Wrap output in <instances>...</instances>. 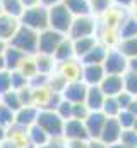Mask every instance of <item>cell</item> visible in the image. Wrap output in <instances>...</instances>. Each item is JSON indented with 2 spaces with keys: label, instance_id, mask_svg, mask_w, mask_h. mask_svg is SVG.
Masks as SVG:
<instances>
[{
  "label": "cell",
  "instance_id": "obj_1",
  "mask_svg": "<svg viewBox=\"0 0 137 148\" xmlns=\"http://www.w3.org/2000/svg\"><path fill=\"white\" fill-rule=\"evenodd\" d=\"M46 7H48V28H52V29L67 36L68 28L72 24V19H74L70 10L62 2L53 3V5H46Z\"/></svg>",
  "mask_w": 137,
  "mask_h": 148
},
{
  "label": "cell",
  "instance_id": "obj_2",
  "mask_svg": "<svg viewBox=\"0 0 137 148\" xmlns=\"http://www.w3.org/2000/svg\"><path fill=\"white\" fill-rule=\"evenodd\" d=\"M19 23L29 29L34 31H43L48 28V7L45 3H39L36 7H29L24 9V12L19 17Z\"/></svg>",
  "mask_w": 137,
  "mask_h": 148
},
{
  "label": "cell",
  "instance_id": "obj_3",
  "mask_svg": "<svg viewBox=\"0 0 137 148\" xmlns=\"http://www.w3.org/2000/svg\"><path fill=\"white\" fill-rule=\"evenodd\" d=\"M98 17H94L93 14H86V16H75L72 19V24L68 28L67 36L70 40L75 38H84V36H96L98 31Z\"/></svg>",
  "mask_w": 137,
  "mask_h": 148
},
{
  "label": "cell",
  "instance_id": "obj_4",
  "mask_svg": "<svg viewBox=\"0 0 137 148\" xmlns=\"http://www.w3.org/2000/svg\"><path fill=\"white\" fill-rule=\"evenodd\" d=\"M9 45L19 48L26 55H34V53H38V31L29 29L21 24L17 28V31L14 33V36L10 38Z\"/></svg>",
  "mask_w": 137,
  "mask_h": 148
},
{
  "label": "cell",
  "instance_id": "obj_5",
  "mask_svg": "<svg viewBox=\"0 0 137 148\" xmlns=\"http://www.w3.org/2000/svg\"><path fill=\"white\" fill-rule=\"evenodd\" d=\"M64 119H60V115L55 110H46L41 109L38 112V119L36 124L50 136V138H60L64 133Z\"/></svg>",
  "mask_w": 137,
  "mask_h": 148
},
{
  "label": "cell",
  "instance_id": "obj_6",
  "mask_svg": "<svg viewBox=\"0 0 137 148\" xmlns=\"http://www.w3.org/2000/svg\"><path fill=\"white\" fill-rule=\"evenodd\" d=\"M103 69L106 74H115V76H123V74L129 71V59L117 48V47H111L108 48V53H106V59L101 64Z\"/></svg>",
  "mask_w": 137,
  "mask_h": 148
},
{
  "label": "cell",
  "instance_id": "obj_7",
  "mask_svg": "<svg viewBox=\"0 0 137 148\" xmlns=\"http://www.w3.org/2000/svg\"><path fill=\"white\" fill-rule=\"evenodd\" d=\"M65 38V35L52 29V28H46L43 31L38 33V52L39 53H50L53 55V52L57 50V47L60 45V41Z\"/></svg>",
  "mask_w": 137,
  "mask_h": 148
},
{
  "label": "cell",
  "instance_id": "obj_8",
  "mask_svg": "<svg viewBox=\"0 0 137 148\" xmlns=\"http://www.w3.org/2000/svg\"><path fill=\"white\" fill-rule=\"evenodd\" d=\"M129 12H130L129 9H123V7L113 5L111 9H108L101 17L98 19V21H100V26L108 28V29H115V31H118V28H120L122 21L129 16Z\"/></svg>",
  "mask_w": 137,
  "mask_h": 148
},
{
  "label": "cell",
  "instance_id": "obj_9",
  "mask_svg": "<svg viewBox=\"0 0 137 148\" xmlns=\"http://www.w3.org/2000/svg\"><path fill=\"white\" fill-rule=\"evenodd\" d=\"M122 131H123V129H122L120 122L117 121V117H106V122H104V126H103L101 134H100L98 140H101L106 147H111V145H115V143L120 141Z\"/></svg>",
  "mask_w": 137,
  "mask_h": 148
},
{
  "label": "cell",
  "instance_id": "obj_10",
  "mask_svg": "<svg viewBox=\"0 0 137 148\" xmlns=\"http://www.w3.org/2000/svg\"><path fill=\"white\" fill-rule=\"evenodd\" d=\"M62 136L67 141H75V140L87 141L89 140V134L86 131L84 121H79V119H68V121L64 122V133H62Z\"/></svg>",
  "mask_w": 137,
  "mask_h": 148
},
{
  "label": "cell",
  "instance_id": "obj_11",
  "mask_svg": "<svg viewBox=\"0 0 137 148\" xmlns=\"http://www.w3.org/2000/svg\"><path fill=\"white\" fill-rule=\"evenodd\" d=\"M104 122H106V115L101 110H94L87 114V117L84 119V126H86V131L89 134V140H98L100 138Z\"/></svg>",
  "mask_w": 137,
  "mask_h": 148
},
{
  "label": "cell",
  "instance_id": "obj_12",
  "mask_svg": "<svg viewBox=\"0 0 137 148\" xmlns=\"http://www.w3.org/2000/svg\"><path fill=\"white\" fill-rule=\"evenodd\" d=\"M86 91H87V84L82 83L81 79H77V81H68L67 86H65L64 91H62V98L68 100L70 103H81V102H84V98H86Z\"/></svg>",
  "mask_w": 137,
  "mask_h": 148
},
{
  "label": "cell",
  "instance_id": "obj_13",
  "mask_svg": "<svg viewBox=\"0 0 137 148\" xmlns=\"http://www.w3.org/2000/svg\"><path fill=\"white\" fill-rule=\"evenodd\" d=\"M106 76L101 64H82L81 71V81L86 83L87 86H98Z\"/></svg>",
  "mask_w": 137,
  "mask_h": 148
},
{
  "label": "cell",
  "instance_id": "obj_14",
  "mask_svg": "<svg viewBox=\"0 0 137 148\" xmlns=\"http://www.w3.org/2000/svg\"><path fill=\"white\" fill-rule=\"evenodd\" d=\"M81 71H82V62L79 59H70V60L57 64V73H60L67 81L81 79Z\"/></svg>",
  "mask_w": 137,
  "mask_h": 148
},
{
  "label": "cell",
  "instance_id": "obj_15",
  "mask_svg": "<svg viewBox=\"0 0 137 148\" xmlns=\"http://www.w3.org/2000/svg\"><path fill=\"white\" fill-rule=\"evenodd\" d=\"M98 86L101 88L104 97H117L118 93L123 91V77L115 74H106Z\"/></svg>",
  "mask_w": 137,
  "mask_h": 148
},
{
  "label": "cell",
  "instance_id": "obj_16",
  "mask_svg": "<svg viewBox=\"0 0 137 148\" xmlns=\"http://www.w3.org/2000/svg\"><path fill=\"white\" fill-rule=\"evenodd\" d=\"M38 112H39V109L34 107V105H22L19 110L16 112V121H14V124H17V126H21V127H26V129H28L29 126L36 124Z\"/></svg>",
  "mask_w": 137,
  "mask_h": 148
},
{
  "label": "cell",
  "instance_id": "obj_17",
  "mask_svg": "<svg viewBox=\"0 0 137 148\" xmlns=\"http://www.w3.org/2000/svg\"><path fill=\"white\" fill-rule=\"evenodd\" d=\"M26 59V53L21 52L19 48L7 45V48L3 50V60H5V71H16L19 69V66L22 64V60Z\"/></svg>",
  "mask_w": 137,
  "mask_h": 148
},
{
  "label": "cell",
  "instance_id": "obj_18",
  "mask_svg": "<svg viewBox=\"0 0 137 148\" xmlns=\"http://www.w3.org/2000/svg\"><path fill=\"white\" fill-rule=\"evenodd\" d=\"M19 26H21V23H19L17 17L7 16V14H0V40L9 43Z\"/></svg>",
  "mask_w": 137,
  "mask_h": 148
},
{
  "label": "cell",
  "instance_id": "obj_19",
  "mask_svg": "<svg viewBox=\"0 0 137 148\" xmlns=\"http://www.w3.org/2000/svg\"><path fill=\"white\" fill-rule=\"evenodd\" d=\"M34 64H36V71L45 76H50L57 71V60L50 53H39V52L34 53Z\"/></svg>",
  "mask_w": 137,
  "mask_h": 148
},
{
  "label": "cell",
  "instance_id": "obj_20",
  "mask_svg": "<svg viewBox=\"0 0 137 148\" xmlns=\"http://www.w3.org/2000/svg\"><path fill=\"white\" fill-rule=\"evenodd\" d=\"M104 98H106V97H104V93L101 91V88H100V86H87L84 103H86V107H87L91 112L101 110Z\"/></svg>",
  "mask_w": 137,
  "mask_h": 148
},
{
  "label": "cell",
  "instance_id": "obj_21",
  "mask_svg": "<svg viewBox=\"0 0 137 148\" xmlns=\"http://www.w3.org/2000/svg\"><path fill=\"white\" fill-rule=\"evenodd\" d=\"M108 48H110V47H106L104 43H101V41L98 40V43L81 59V62H82V64H103L104 59H106Z\"/></svg>",
  "mask_w": 137,
  "mask_h": 148
},
{
  "label": "cell",
  "instance_id": "obj_22",
  "mask_svg": "<svg viewBox=\"0 0 137 148\" xmlns=\"http://www.w3.org/2000/svg\"><path fill=\"white\" fill-rule=\"evenodd\" d=\"M96 43H98V36H84V38H75V40H72V47H74L75 59L81 60Z\"/></svg>",
  "mask_w": 137,
  "mask_h": 148
},
{
  "label": "cell",
  "instance_id": "obj_23",
  "mask_svg": "<svg viewBox=\"0 0 137 148\" xmlns=\"http://www.w3.org/2000/svg\"><path fill=\"white\" fill-rule=\"evenodd\" d=\"M53 59L58 62H65V60H70V59H75V53H74V47H72V40L68 36H65L60 45L57 47V50L53 52Z\"/></svg>",
  "mask_w": 137,
  "mask_h": 148
},
{
  "label": "cell",
  "instance_id": "obj_24",
  "mask_svg": "<svg viewBox=\"0 0 137 148\" xmlns=\"http://www.w3.org/2000/svg\"><path fill=\"white\" fill-rule=\"evenodd\" d=\"M26 134H28V143H31L33 147H41V145H46L50 141V136L38 124L29 126L28 131H26Z\"/></svg>",
  "mask_w": 137,
  "mask_h": 148
},
{
  "label": "cell",
  "instance_id": "obj_25",
  "mask_svg": "<svg viewBox=\"0 0 137 148\" xmlns=\"http://www.w3.org/2000/svg\"><path fill=\"white\" fill-rule=\"evenodd\" d=\"M137 36V19L129 12V16L122 21L120 28H118V38L125 40V38H132Z\"/></svg>",
  "mask_w": 137,
  "mask_h": 148
},
{
  "label": "cell",
  "instance_id": "obj_26",
  "mask_svg": "<svg viewBox=\"0 0 137 148\" xmlns=\"http://www.w3.org/2000/svg\"><path fill=\"white\" fill-rule=\"evenodd\" d=\"M70 14L75 17V16H86V14H91L89 12V0H64L62 2Z\"/></svg>",
  "mask_w": 137,
  "mask_h": 148
},
{
  "label": "cell",
  "instance_id": "obj_27",
  "mask_svg": "<svg viewBox=\"0 0 137 148\" xmlns=\"http://www.w3.org/2000/svg\"><path fill=\"white\" fill-rule=\"evenodd\" d=\"M0 7H2V14L17 17V19L24 12V7H22L21 0H0Z\"/></svg>",
  "mask_w": 137,
  "mask_h": 148
},
{
  "label": "cell",
  "instance_id": "obj_28",
  "mask_svg": "<svg viewBox=\"0 0 137 148\" xmlns=\"http://www.w3.org/2000/svg\"><path fill=\"white\" fill-rule=\"evenodd\" d=\"M0 103L5 105V107H9L10 110H14V112H17L22 107L21 98H19V93H17L16 90H9V91H5L3 95H0Z\"/></svg>",
  "mask_w": 137,
  "mask_h": 148
},
{
  "label": "cell",
  "instance_id": "obj_29",
  "mask_svg": "<svg viewBox=\"0 0 137 148\" xmlns=\"http://www.w3.org/2000/svg\"><path fill=\"white\" fill-rule=\"evenodd\" d=\"M117 48H118L127 59H134V57H137V36L120 40L118 45H117Z\"/></svg>",
  "mask_w": 137,
  "mask_h": 148
},
{
  "label": "cell",
  "instance_id": "obj_30",
  "mask_svg": "<svg viewBox=\"0 0 137 148\" xmlns=\"http://www.w3.org/2000/svg\"><path fill=\"white\" fill-rule=\"evenodd\" d=\"M111 7H113V0H89V12L98 19Z\"/></svg>",
  "mask_w": 137,
  "mask_h": 148
},
{
  "label": "cell",
  "instance_id": "obj_31",
  "mask_svg": "<svg viewBox=\"0 0 137 148\" xmlns=\"http://www.w3.org/2000/svg\"><path fill=\"white\" fill-rule=\"evenodd\" d=\"M67 83H68L67 79H65L60 73H57V71L48 76V88H50L53 93H60V95H62V91H64V88L67 86Z\"/></svg>",
  "mask_w": 137,
  "mask_h": 148
},
{
  "label": "cell",
  "instance_id": "obj_32",
  "mask_svg": "<svg viewBox=\"0 0 137 148\" xmlns=\"http://www.w3.org/2000/svg\"><path fill=\"white\" fill-rule=\"evenodd\" d=\"M120 105L117 102L115 97H106L104 102H103V107H101V112L106 115V117H117L120 114Z\"/></svg>",
  "mask_w": 137,
  "mask_h": 148
},
{
  "label": "cell",
  "instance_id": "obj_33",
  "mask_svg": "<svg viewBox=\"0 0 137 148\" xmlns=\"http://www.w3.org/2000/svg\"><path fill=\"white\" fill-rule=\"evenodd\" d=\"M122 77H123V91L130 93L132 97H137V73L127 71Z\"/></svg>",
  "mask_w": 137,
  "mask_h": 148
},
{
  "label": "cell",
  "instance_id": "obj_34",
  "mask_svg": "<svg viewBox=\"0 0 137 148\" xmlns=\"http://www.w3.org/2000/svg\"><path fill=\"white\" fill-rule=\"evenodd\" d=\"M9 73H10V84H12V90H22V88L29 86V79L21 73L19 69L9 71Z\"/></svg>",
  "mask_w": 137,
  "mask_h": 148
},
{
  "label": "cell",
  "instance_id": "obj_35",
  "mask_svg": "<svg viewBox=\"0 0 137 148\" xmlns=\"http://www.w3.org/2000/svg\"><path fill=\"white\" fill-rule=\"evenodd\" d=\"M19 71L24 74L28 79H31L34 74H38V71H36V64H34V55H26V59H24L22 64L19 66Z\"/></svg>",
  "mask_w": 137,
  "mask_h": 148
},
{
  "label": "cell",
  "instance_id": "obj_36",
  "mask_svg": "<svg viewBox=\"0 0 137 148\" xmlns=\"http://www.w3.org/2000/svg\"><path fill=\"white\" fill-rule=\"evenodd\" d=\"M117 121L120 122L122 129H132V127L136 126L137 117L132 114V112H129V110H120V114L117 115Z\"/></svg>",
  "mask_w": 137,
  "mask_h": 148
},
{
  "label": "cell",
  "instance_id": "obj_37",
  "mask_svg": "<svg viewBox=\"0 0 137 148\" xmlns=\"http://www.w3.org/2000/svg\"><path fill=\"white\" fill-rule=\"evenodd\" d=\"M14 121H16V112L0 103V126H3V127L9 129L14 124Z\"/></svg>",
  "mask_w": 137,
  "mask_h": 148
},
{
  "label": "cell",
  "instance_id": "obj_38",
  "mask_svg": "<svg viewBox=\"0 0 137 148\" xmlns=\"http://www.w3.org/2000/svg\"><path fill=\"white\" fill-rule=\"evenodd\" d=\"M120 143L125 145V147L130 148H137V131L132 129H123L122 131V136H120Z\"/></svg>",
  "mask_w": 137,
  "mask_h": 148
},
{
  "label": "cell",
  "instance_id": "obj_39",
  "mask_svg": "<svg viewBox=\"0 0 137 148\" xmlns=\"http://www.w3.org/2000/svg\"><path fill=\"white\" fill-rule=\"evenodd\" d=\"M55 112L60 115V119L68 121V119H72V103L68 100H65V98H62L58 102V105L55 107Z\"/></svg>",
  "mask_w": 137,
  "mask_h": 148
},
{
  "label": "cell",
  "instance_id": "obj_40",
  "mask_svg": "<svg viewBox=\"0 0 137 148\" xmlns=\"http://www.w3.org/2000/svg\"><path fill=\"white\" fill-rule=\"evenodd\" d=\"M89 109L86 107V103L84 102H81V103H72V119H79V121H84L86 117H87V114H89Z\"/></svg>",
  "mask_w": 137,
  "mask_h": 148
},
{
  "label": "cell",
  "instance_id": "obj_41",
  "mask_svg": "<svg viewBox=\"0 0 137 148\" xmlns=\"http://www.w3.org/2000/svg\"><path fill=\"white\" fill-rule=\"evenodd\" d=\"M12 90V84H10V73L9 71H0V95H3L5 91Z\"/></svg>",
  "mask_w": 137,
  "mask_h": 148
},
{
  "label": "cell",
  "instance_id": "obj_42",
  "mask_svg": "<svg viewBox=\"0 0 137 148\" xmlns=\"http://www.w3.org/2000/svg\"><path fill=\"white\" fill-rule=\"evenodd\" d=\"M19 93V98H21V103L22 105H33V90L29 86L22 88V90H16Z\"/></svg>",
  "mask_w": 137,
  "mask_h": 148
},
{
  "label": "cell",
  "instance_id": "obj_43",
  "mask_svg": "<svg viewBox=\"0 0 137 148\" xmlns=\"http://www.w3.org/2000/svg\"><path fill=\"white\" fill-rule=\"evenodd\" d=\"M43 86H48V76L38 73L29 79V88H43Z\"/></svg>",
  "mask_w": 137,
  "mask_h": 148
},
{
  "label": "cell",
  "instance_id": "obj_44",
  "mask_svg": "<svg viewBox=\"0 0 137 148\" xmlns=\"http://www.w3.org/2000/svg\"><path fill=\"white\" fill-rule=\"evenodd\" d=\"M115 98H117V102H118L120 109H122V110H125V109L129 107V103H130L136 97H132V95H130V93H127V91H122V93H118Z\"/></svg>",
  "mask_w": 137,
  "mask_h": 148
},
{
  "label": "cell",
  "instance_id": "obj_45",
  "mask_svg": "<svg viewBox=\"0 0 137 148\" xmlns=\"http://www.w3.org/2000/svg\"><path fill=\"white\" fill-rule=\"evenodd\" d=\"M136 3V0H113V5H118V7H123V9H132V5Z\"/></svg>",
  "mask_w": 137,
  "mask_h": 148
},
{
  "label": "cell",
  "instance_id": "obj_46",
  "mask_svg": "<svg viewBox=\"0 0 137 148\" xmlns=\"http://www.w3.org/2000/svg\"><path fill=\"white\" fill-rule=\"evenodd\" d=\"M0 148H22L17 141H14V140H10V138H5L2 143H0Z\"/></svg>",
  "mask_w": 137,
  "mask_h": 148
},
{
  "label": "cell",
  "instance_id": "obj_47",
  "mask_svg": "<svg viewBox=\"0 0 137 148\" xmlns=\"http://www.w3.org/2000/svg\"><path fill=\"white\" fill-rule=\"evenodd\" d=\"M87 141H89V140H87ZM87 141H84V140L67 141V148H87Z\"/></svg>",
  "mask_w": 137,
  "mask_h": 148
},
{
  "label": "cell",
  "instance_id": "obj_48",
  "mask_svg": "<svg viewBox=\"0 0 137 148\" xmlns=\"http://www.w3.org/2000/svg\"><path fill=\"white\" fill-rule=\"evenodd\" d=\"M87 148H108L101 140H89L87 141Z\"/></svg>",
  "mask_w": 137,
  "mask_h": 148
},
{
  "label": "cell",
  "instance_id": "obj_49",
  "mask_svg": "<svg viewBox=\"0 0 137 148\" xmlns=\"http://www.w3.org/2000/svg\"><path fill=\"white\" fill-rule=\"evenodd\" d=\"M21 3L24 9H29V7H36V5L43 3V0H21Z\"/></svg>",
  "mask_w": 137,
  "mask_h": 148
},
{
  "label": "cell",
  "instance_id": "obj_50",
  "mask_svg": "<svg viewBox=\"0 0 137 148\" xmlns=\"http://www.w3.org/2000/svg\"><path fill=\"white\" fill-rule=\"evenodd\" d=\"M125 110L132 112V114H134V115H136V117H137V97H136V98H134V100H132V102H130V103H129V107H127Z\"/></svg>",
  "mask_w": 137,
  "mask_h": 148
},
{
  "label": "cell",
  "instance_id": "obj_51",
  "mask_svg": "<svg viewBox=\"0 0 137 148\" xmlns=\"http://www.w3.org/2000/svg\"><path fill=\"white\" fill-rule=\"evenodd\" d=\"M129 71L137 73V57H134V59H129Z\"/></svg>",
  "mask_w": 137,
  "mask_h": 148
},
{
  "label": "cell",
  "instance_id": "obj_52",
  "mask_svg": "<svg viewBox=\"0 0 137 148\" xmlns=\"http://www.w3.org/2000/svg\"><path fill=\"white\" fill-rule=\"evenodd\" d=\"M7 138V127H3V126H0V143L3 141Z\"/></svg>",
  "mask_w": 137,
  "mask_h": 148
},
{
  "label": "cell",
  "instance_id": "obj_53",
  "mask_svg": "<svg viewBox=\"0 0 137 148\" xmlns=\"http://www.w3.org/2000/svg\"><path fill=\"white\" fill-rule=\"evenodd\" d=\"M60 2H64V0H43L45 5H53V3H60Z\"/></svg>",
  "mask_w": 137,
  "mask_h": 148
},
{
  "label": "cell",
  "instance_id": "obj_54",
  "mask_svg": "<svg viewBox=\"0 0 137 148\" xmlns=\"http://www.w3.org/2000/svg\"><path fill=\"white\" fill-rule=\"evenodd\" d=\"M7 45H9L7 41H3V40H0V53H3V50L7 48Z\"/></svg>",
  "mask_w": 137,
  "mask_h": 148
},
{
  "label": "cell",
  "instance_id": "obj_55",
  "mask_svg": "<svg viewBox=\"0 0 137 148\" xmlns=\"http://www.w3.org/2000/svg\"><path fill=\"white\" fill-rule=\"evenodd\" d=\"M5 69V60H3V53H0V71Z\"/></svg>",
  "mask_w": 137,
  "mask_h": 148
},
{
  "label": "cell",
  "instance_id": "obj_56",
  "mask_svg": "<svg viewBox=\"0 0 137 148\" xmlns=\"http://www.w3.org/2000/svg\"><path fill=\"white\" fill-rule=\"evenodd\" d=\"M130 14H132V16L137 19V3H134V5H132V9H130Z\"/></svg>",
  "mask_w": 137,
  "mask_h": 148
},
{
  "label": "cell",
  "instance_id": "obj_57",
  "mask_svg": "<svg viewBox=\"0 0 137 148\" xmlns=\"http://www.w3.org/2000/svg\"><path fill=\"white\" fill-rule=\"evenodd\" d=\"M108 148H130V147H125V145H122L118 141V143H115V145H111V147H108Z\"/></svg>",
  "mask_w": 137,
  "mask_h": 148
},
{
  "label": "cell",
  "instance_id": "obj_58",
  "mask_svg": "<svg viewBox=\"0 0 137 148\" xmlns=\"http://www.w3.org/2000/svg\"><path fill=\"white\" fill-rule=\"evenodd\" d=\"M34 148H52V147H50V145L46 143V145H41V147H34Z\"/></svg>",
  "mask_w": 137,
  "mask_h": 148
},
{
  "label": "cell",
  "instance_id": "obj_59",
  "mask_svg": "<svg viewBox=\"0 0 137 148\" xmlns=\"http://www.w3.org/2000/svg\"><path fill=\"white\" fill-rule=\"evenodd\" d=\"M0 14H2V7H0Z\"/></svg>",
  "mask_w": 137,
  "mask_h": 148
},
{
  "label": "cell",
  "instance_id": "obj_60",
  "mask_svg": "<svg viewBox=\"0 0 137 148\" xmlns=\"http://www.w3.org/2000/svg\"><path fill=\"white\" fill-rule=\"evenodd\" d=\"M136 3H137V0H136Z\"/></svg>",
  "mask_w": 137,
  "mask_h": 148
}]
</instances>
